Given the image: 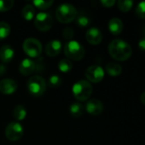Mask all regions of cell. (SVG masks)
<instances>
[{"instance_id": "7c38bea8", "label": "cell", "mask_w": 145, "mask_h": 145, "mask_svg": "<svg viewBox=\"0 0 145 145\" xmlns=\"http://www.w3.org/2000/svg\"><path fill=\"white\" fill-rule=\"evenodd\" d=\"M17 83L10 78L3 79L0 81V93L5 95L13 94L17 90Z\"/></svg>"}, {"instance_id": "d6986e66", "label": "cell", "mask_w": 145, "mask_h": 145, "mask_svg": "<svg viewBox=\"0 0 145 145\" xmlns=\"http://www.w3.org/2000/svg\"><path fill=\"white\" fill-rule=\"evenodd\" d=\"M21 15L26 20H32L35 17V8L32 4H26L21 10Z\"/></svg>"}, {"instance_id": "8992f818", "label": "cell", "mask_w": 145, "mask_h": 145, "mask_svg": "<svg viewBox=\"0 0 145 145\" xmlns=\"http://www.w3.org/2000/svg\"><path fill=\"white\" fill-rule=\"evenodd\" d=\"M22 48L26 54H27L31 58L38 57L43 50V47L41 42L33 37H29L25 39L22 44Z\"/></svg>"}, {"instance_id": "f546056e", "label": "cell", "mask_w": 145, "mask_h": 145, "mask_svg": "<svg viewBox=\"0 0 145 145\" xmlns=\"http://www.w3.org/2000/svg\"><path fill=\"white\" fill-rule=\"evenodd\" d=\"M101 3H102L104 7H106V8H110V7H112L113 5H115V0H102V1H101Z\"/></svg>"}, {"instance_id": "44dd1931", "label": "cell", "mask_w": 145, "mask_h": 145, "mask_svg": "<svg viewBox=\"0 0 145 145\" xmlns=\"http://www.w3.org/2000/svg\"><path fill=\"white\" fill-rule=\"evenodd\" d=\"M76 23L80 28H85L89 26L91 24V19L85 14H80L76 17Z\"/></svg>"}, {"instance_id": "f1b7e54d", "label": "cell", "mask_w": 145, "mask_h": 145, "mask_svg": "<svg viewBox=\"0 0 145 145\" xmlns=\"http://www.w3.org/2000/svg\"><path fill=\"white\" fill-rule=\"evenodd\" d=\"M62 33L63 38L66 39V40H68V41H71L72 38L73 37V36H74L73 30L71 27H64Z\"/></svg>"}, {"instance_id": "484cf974", "label": "cell", "mask_w": 145, "mask_h": 145, "mask_svg": "<svg viewBox=\"0 0 145 145\" xmlns=\"http://www.w3.org/2000/svg\"><path fill=\"white\" fill-rule=\"evenodd\" d=\"M62 82V79L58 75H52L50 76L48 81V85L50 88H58Z\"/></svg>"}, {"instance_id": "277c9868", "label": "cell", "mask_w": 145, "mask_h": 145, "mask_svg": "<svg viewBox=\"0 0 145 145\" xmlns=\"http://www.w3.org/2000/svg\"><path fill=\"white\" fill-rule=\"evenodd\" d=\"M73 94L78 101L87 100L92 93V86L87 80H79L73 86Z\"/></svg>"}, {"instance_id": "836d02e7", "label": "cell", "mask_w": 145, "mask_h": 145, "mask_svg": "<svg viewBox=\"0 0 145 145\" xmlns=\"http://www.w3.org/2000/svg\"><path fill=\"white\" fill-rule=\"evenodd\" d=\"M142 33H143V37L145 38V25L143 27V29H142Z\"/></svg>"}, {"instance_id": "5bb4252c", "label": "cell", "mask_w": 145, "mask_h": 145, "mask_svg": "<svg viewBox=\"0 0 145 145\" xmlns=\"http://www.w3.org/2000/svg\"><path fill=\"white\" fill-rule=\"evenodd\" d=\"M36 71V64L30 59H24L19 65V71L23 76L32 74Z\"/></svg>"}, {"instance_id": "d4e9b609", "label": "cell", "mask_w": 145, "mask_h": 145, "mask_svg": "<svg viewBox=\"0 0 145 145\" xmlns=\"http://www.w3.org/2000/svg\"><path fill=\"white\" fill-rule=\"evenodd\" d=\"M118 8L122 12H128L131 10L133 5V2L131 0H120L117 3Z\"/></svg>"}, {"instance_id": "9a60e30c", "label": "cell", "mask_w": 145, "mask_h": 145, "mask_svg": "<svg viewBox=\"0 0 145 145\" xmlns=\"http://www.w3.org/2000/svg\"><path fill=\"white\" fill-rule=\"evenodd\" d=\"M15 56V51L9 45H3L0 48V59L3 64L9 63Z\"/></svg>"}, {"instance_id": "e0dca14e", "label": "cell", "mask_w": 145, "mask_h": 145, "mask_svg": "<svg viewBox=\"0 0 145 145\" xmlns=\"http://www.w3.org/2000/svg\"><path fill=\"white\" fill-rule=\"evenodd\" d=\"M85 107L80 102H74L69 107V113L74 118H79L83 116Z\"/></svg>"}, {"instance_id": "83f0119b", "label": "cell", "mask_w": 145, "mask_h": 145, "mask_svg": "<svg viewBox=\"0 0 145 145\" xmlns=\"http://www.w3.org/2000/svg\"><path fill=\"white\" fill-rule=\"evenodd\" d=\"M135 12L140 19H145V2H141L137 5Z\"/></svg>"}, {"instance_id": "3957f363", "label": "cell", "mask_w": 145, "mask_h": 145, "mask_svg": "<svg viewBox=\"0 0 145 145\" xmlns=\"http://www.w3.org/2000/svg\"><path fill=\"white\" fill-rule=\"evenodd\" d=\"M64 54L68 59L79 61L85 57V50L83 45L78 41L71 40L65 43L64 45Z\"/></svg>"}, {"instance_id": "7402d4cb", "label": "cell", "mask_w": 145, "mask_h": 145, "mask_svg": "<svg viewBox=\"0 0 145 145\" xmlns=\"http://www.w3.org/2000/svg\"><path fill=\"white\" fill-rule=\"evenodd\" d=\"M58 68H59L60 71H62V73H68L72 70L73 64L69 59H62L58 63Z\"/></svg>"}, {"instance_id": "2e32d148", "label": "cell", "mask_w": 145, "mask_h": 145, "mask_svg": "<svg viewBox=\"0 0 145 145\" xmlns=\"http://www.w3.org/2000/svg\"><path fill=\"white\" fill-rule=\"evenodd\" d=\"M123 22L119 18H112L109 22V30L113 35H119L123 31Z\"/></svg>"}, {"instance_id": "30bf717a", "label": "cell", "mask_w": 145, "mask_h": 145, "mask_svg": "<svg viewBox=\"0 0 145 145\" xmlns=\"http://www.w3.org/2000/svg\"><path fill=\"white\" fill-rule=\"evenodd\" d=\"M85 38L87 42L91 45H98L102 42L103 34L102 31L97 27H91L85 33Z\"/></svg>"}, {"instance_id": "6da1fadb", "label": "cell", "mask_w": 145, "mask_h": 145, "mask_svg": "<svg viewBox=\"0 0 145 145\" xmlns=\"http://www.w3.org/2000/svg\"><path fill=\"white\" fill-rule=\"evenodd\" d=\"M109 53L114 59L125 61L132 56V49L130 44L124 40L115 39L109 45Z\"/></svg>"}, {"instance_id": "9c48e42d", "label": "cell", "mask_w": 145, "mask_h": 145, "mask_svg": "<svg viewBox=\"0 0 145 145\" xmlns=\"http://www.w3.org/2000/svg\"><path fill=\"white\" fill-rule=\"evenodd\" d=\"M85 76L88 82L97 83L102 82L104 77V71L103 69L97 65L89 66L85 71Z\"/></svg>"}, {"instance_id": "4fadbf2b", "label": "cell", "mask_w": 145, "mask_h": 145, "mask_svg": "<svg viewBox=\"0 0 145 145\" xmlns=\"http://www.w3.org/2000/svg\"><path fill=\"white\" fill-rule=\"evenodd\" d=\"M62 49V44L59 40H51L50 41L45 47V54L50 57L57 56Z\"/></svg>"}, {"instance_id": "8fae6325", "label": "cell", "mask_w": 145, "mask_h": 145, "mask_svg": "<svg viewBox=\"0 0 145 145\" xmlns=\"http://www.w3.org/2000/svg\"><path fill=\"white\" fill-rule=\"evenodd\" d=\"M85 110L90 115L93 116H97L101 115L102 112L103 111V105L99 99H93L86 103Z\"/></svg>"}, {"instance_id": "d6a6232c", "label": "cell", "mask_w": 145, "mask_h": 145, "mask_svg": "<svg viewBox=\"0 0 145 145\" xmlns=\"http://www.w3.org/2000/svg\"><path fill=\"white\" fill-rule=\"evenodd\" d=\"M140 101H141V103H142L143 105H145V92L144 93H143L141 94V97H140Z\"/></svg>"}, {"instance_id": "4316f807", "label": "cell", "mask_w": 145, "mask_h": 145, "mask_svg": "<svg viewBox=\"0 0 145 145\" xmlns=\"http://www.w3.org/2000/svg\"><path fill=\"white\" fill-rule=\"evenodd\" d=\"M13 0H0V12H6L14 6Z\"/></svg>"}, {"instance_id": "7a4b0ae2", "label": "cell", "mask_w": 145, "mask_h": 145, "mask_svg": "<svg viewBox=\"0 0 145 145\" xmlns=\"http://www.w3.org/2000/svg\"><path fill=\"white\" fill-rule=\"evenodd\" d=\"M78 12L76 8L70 3H62L56 9V17L57 20L63 24L72 22L76 19Z\"/></svg>"}, {"instance_id": "52a82bcc", "label": "cell", "mask_w": 145, "mask_h": 145, "mask_svg": "<svg viewBox=\"0 0 145 145\" xmlns=\"http://www.w3.org/2000/svg\"><path fill=\"white\" fill-rule=\"evenodd\" d=\"M34 25L40 31H48L53 25V18L48 13H38L34 17Z\"/></svg>"}, {"instance_id": "ffe728a7", "label": "cell", "mask_w": 145, "mask_h": 145, "mask_svg": "<svg viewBox=\"0 0 145 145\" xmlns=\"http://www.w3.org/2000/svg\"><path fill=\"white\" fill-rule=\"evenodd\" d=\"M13 116L16 121H22L26 118V108L21 105H16L14 110H13Z\"/></svg>"}, {"instance_id": "1f68e13d", "label": "cell", "mask_w": 145, "mask_h": 145, "mask_svg": "<svg viewBox=\"0 0 145 145\" xmlns=\"http://www.w3.org/2000/svg\"><path fill=\"white\" fill-rule=\"evenodd\" d=\"M7 71V68L4 64H0V76H3Z\"/></svg>"}, {"instance_id": "ba28073f", "label": "cell", "mask_w": 145, "mask_h": 145, "mask_svg": "<svg viewBox=\"0 0 145 145\" xmlns=\"http://www.w3.org/2000/svg\"><path fill=\"white\" fill-rule=\"evenodd\" d=\"M23 136V127L17 121H12L5 128V137L9 141L15 142L20 140Z\"/></svg>"}, {"instance_id": "cb8c5ba5", "label": "cell", "mask_w": 145, "mask_h": 145, "mask_svg": "<svg viewBox=\"0 0 145 145\" xmlns=\"http://www.w3.org/2000/svg\"><path fill=\"white\" fill-rule=\"evenodd\" d=\"M53 1L52 0H49V1H44V0H34L32 2L33 6H35L37 8L40 9V10H45L47 8H49L52 4H53Z\"/></svg>"}, {"instance_id": "ac0fdd59", "label": "cell", "mask_w": 145, "mask_h": 145, "mask_svg": "<svg viewBox=\"0 0 145 145\" xmlns=\"http://www.w3.org/2000/svg\"><path fill=\"white\" fill-rule=\"evenodd\" d=\"M106 71L109 76H118L122 72V67L115 62H109L106 65Z\"/></svg>"}, {"instance_id": "4dcf8cb0", "label": "cell", "mask_w": 145, "mask_h": 145, "mask_svg": "<svg viewBox=\"0 0 145 145\" xmlns=\"http://www.w3.org/2000/svg\"><path fill=\"white\" fill-rule=\"evenodd\" d=\"M138 48L141 50H145V38H141L138 42Z\"/></svg>"}, {"instance_id": "5b68a950", "label": "cell", "mask_w": 145, "mask_h": 145, "mask_svg": "<svg viewBox=\"0 0 145 145\" xmlns=\"http://www.w3.org/2000/svg\"><path fill=\"white\" fill-rule=\"evenodd\" d=\"M27 90L32 96L40 97L46 90V82L45 80L38 75L32 76L29 78L27 82Z\"/></svg>"}, {"instance_id": "603a6c76", "label": "cell", "mask_w": 145, "mask_h": 145, "mask_svg": "<svg viewBox=\"0 0 145 145\" xmlns=\"http://www.w3.org/2000/svg\"><path fill=\"white\" fill-rule=\"evenodd\" d=\"M10 33V25L4 21H0V41L9 37Z\"/></svg>"}]
</instances>
